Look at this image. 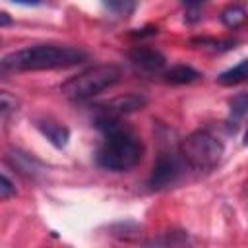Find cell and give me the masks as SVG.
I'll list each match as a JSON object with an SVG mask.
<instances>
[{
  "instance_id": "cell-1",
  "label": "cell",
  "mask_w": 248,
  "mask_h": 248,
  "mask_svg": "<svg viewBox=\"0 0 248 248\" xmlns=\"http://www.w3.org/2000/svg\"><path fill=\"white\" fill-rule=\"evenodd\" d=\"M87 58L85 50L62 45H35L14 50L2 58V70L27 72V70H58L79 64Z\"/></svg>"
},
{
  "instance_id": "cell-2",
  "label": "cell",
  "mask_w": 248,
  "mask_h": 248,
  "mask_svg": "<svg viewBox=\"0 0 248 248\" xmlns=\"http://www.w3.org/2000/svg\"><path fill=\"white\" fill-rule=\"evenodd\" d=\"M143 147L140 140L128 130L126 126H120L108 134H105V140L101 147L97 149V165L105 170L112 172H124L130 170L138 161L141 159Z\"/></svg>"
},
{
  "instance_id": "cell-3",
  "label": "cell",
  "mask_w": 248,
  "mask_h": 248,
  "mask_svg": "<svg viewBox=\"0 0 248 248\" xmlns=\"http://www.w3.org/2000/svg\"><path fill=\"white\" fill-rule=\"evenodd\" d=\"M223 141L209 130H196L180 143V159L194 170H211L223 157Z\"/></svg>"
},
{
  "instance_id": "cell-4",
  "label": "cell",
  "mask_w": 248,
  "mask_h": 248,
  "mask_svg": "<svg viewBox=\"0 0 248 248\" xmlns=\"http://www.w3.org/2000/svg\"><path fill=\"white\" fill-rule=\"evenodd\" d=\"M120 79V70L112 64H99L83 70L81 74L70 78L66 83H62L60 91L64 97L72 101H85L103 89L114 85Z\"/></svg>"
},
{
  "instance_id": "cell-5",
  "label": "cell",
  "mask_w": 248,
  "mask_h": 248,
  "mask_svg": "<svg viewBox=\"0 0 248 248\" xmlns=\"http://www.w3.org/2000/svg\"><path fill=\"white\" fill-rule=\"evenodd\" d=\"M178 176H180V159L169 151H163V153H159V157L153 163L147 184L153 190H159V188H167V186L174 184L178 180Z\"/></svg>"
},
{
  "instance_id": "cell-6",
  "label": "cell",
  "mask_w": 248,
  "mask_h": 248,
  "mask_svg": "<svg viewBox=\"0 0 248 248\" xmlns=\"http://www.w3.org/2000/svg\"><path fill=\"white\" fill-rule=\"evenodd\" d=\"M128 58L136 68L145 72H159L165 68V62H167L165 56L151 46H136L128 52Z\"/></svg>"
},
{
  "instance_id": "cell-7",
  "label": "cell",
  "mask_w": 248,
  "mask_h": 248,
  "mask_svg": "<svg viewBox=\"0 0 248 248\" xmlns=\"http://www.w3.org/2000/svg\"><path fill=\"white\" fill-rule=\"evenodd\" d=\"M37 130H39L54 147H58V149L66 147V143H68V140H70V130H68L64 124H60V122H56V120H50V118L37 120Z\"/></svg>"
},
{
  "instance_id": "cell-8",
  "label": "cell",
  "mask_w": 248,
  "mask_h": 248,
  "mask_svg": "<svg viewBox=\"0 0 248 248\" xmlns=\"http://www.w3.org/2000/svg\"><path fill=\"white\" fill-rule=\"evenodd\" d=\"M145 105V99L141 95H136V93H130V95H124V97H118V99H112L110 103H107L105 110L103 112H110V114H126V112H134L138 108H141Z\"/></svg>"
},
{
  "instance_id": "cell-9",
  "label": "cell",
  "mask_w": 248,
  "mask_h": 248,
  "mask_svg": "<svg viewBox=\"0 0 248 248\" xmlns=\"http://www.w3.org/2000/svg\"><path fill=\"white\" fill-rule=\"evenodd\" d=\"M8 161H12V165L19 170V172H23V174H27V176H35L39 170H41V163L37 161V159H33L31 155H27V153H21V151H10L8 153Z\"/></svg>"
},
{
  "instance_id": "cell-10",
  "label": "cell",
  "mask_w": 248,
  "mask_h": 248,
  "mask_svg": "<svg viewBox=\"0 0 248 248\" xmlns=\"http://www.w3.org/2000/svg\"><path fill=\"white\" fill-rule=\"evenodd\" d=\"M200 78V72L194 70L192 66H186V64H178V66H172L170 70L165 72V79L169 83H176V85H182V83H192Z\"/></svg>"
},
{
  "instance_id": "cell-11",
  "label": "cell",
  "mask_w": 248,
  "mask_h": 248,
  "mask_svg": "<svg viewBox=\"0 0 248 248\" xmlns=\"http://www.w3.org/2000/svg\"><path fill=\"white\" fill-rule=\"evenodd\" d=\"M248 79V58L246 60H240L236 66L221 72L217 76V81L221 85H236V83H242Z\"/></svg>"
},
{
  "instance_id": "cell-12",
  "label": "cell",
  "mask_w": 248,
  "mask_h": 248,
  "mask_svg": "<svg viewBox=\"0 0 248 248\" xmlns=\"http://www.w3.org/2000/svg\"><path fill=\"white\" fill-rule=\"evenodd\" d=\"M221 21L227 25V27H238L244 19H246V8L242 4H231L227 6L223 12H221Z\"/></svg>"
},
{
  "instance_id": "cell-13",
  "label": "cell",
  "mask_w": 248,
  "mask_h": 248,
  "mask_svg": "<svg viewBox=\"0 0 248 248\" xmlns=\"http://www.w3.org/2000/svg\"><path fill=\"white\" fill-rule=\"evenodd\" d=\"M103 6L107 10H110L112 14L126 17V16L134 14V10L138 6V0H103Z\"/></svg>"
},
{
  "instance_id": "cell-14",
  "label": "cell",
  "mask_w": 248,
  "mask_h": 248,
  "mask_svg": "<svg viewBox=\"0 0 248 248\" xmlns=\"http://www.w3.org/2000/svg\"><path fill=\"white\" fill-rule=\"evenodd\" d=\"M229 112L232 118H242L248 114V93H238L229 99Z\"/></svg>"
},
{
  "instance_id": "cell-15",
  "label": "cell",
  "mask_w": 248,
  "mask_h": 248,
  "mask_svg": "<svg viewBox=\"0 0 248 248\" xmlns=\"http://www.w3.org/2000/svg\"><path fill=\"white\" fill-rule=\"evenodd\" d=\"M0 99H2V105H0V110H2V118H8V114H10L12 110H16V105H17V101H16V97H10V95H8V91H2Z\"/></svg>"
},
{
  "instance_id": "cell-16",
  "label": "cell",
  "mask_w": 248,
  "mask_h": 248,
  "mask_svg": "<svg viewBox=\"0 0 248 248\" xmlns=\"http://www.w3.org/2000/svg\"><path fill=\"white\" fill-rule=\"evenodd\" d=\"M12 194H16V186H14V182L8 178V174L2 172V176H0V198H2V200H8Z\"/></svg>"
},
{
  "instance_id": "cell-17",
  "label": "cell",
  "mask_w": 248,
  "mask_h": 248,
  "mask_svg": "<svg viewBox=\"0 0 248 248\" xmlns=\"http://www.w3.org/2000/svg\"><path fill=\"white\" fill-rule=\"evenodd\" d=\"M157 33V27L155 25H147V27H141V29H134L130 35L132 37H149V35H155Z\"/></svg>"
},
{
  "instance_id": "cell-18",
  "label": "cell",
  "mask_w": 248,
  "mask_h": 248,
  "mask_svg": "<svg viewBox=\"0 0 248 248\" xmlns=\"http://www.w3.org/2000/svg\"><path fill=\"white\" fill-rule=\"evenodd\" d=\"M207 0H180L182 6H186L188 10H198L202 4H205Z\"/></svg>"
},
{
  "instance_id": "cell-19",
  "label": "cell",
  "mask_w": 248,
  "mask_h": 248,
  "mask_svg": "<svg viewBox=\"0 0 248 248\" xmlns=\"http://www.w3.org/2000/svg\"><path fill=\"white\" fill-rule=\"evenodd\" d=\"M14 4H21V6H39L43 0H10Z\"/></svg>"
},
{
  "instance_id": "cell-20",
  "label": "cell",
  "mask_w": 248,
  "mask_h": 248,
  "mask_svg": "<svg viewBox=\"0 0 248 248\" xmlns=\"http://www.w3.org/2000/svg\"><path fill=\"white\" fill-rule=\"evenodd\" d=\"M0 17H2V25H8V23H10V17H8V14H6V12H4Z\"/></svg>"
},
{
  "instance_id": "cell-21",
  "label": "cell",
  "mask_w": 248,
  "mask_h": 248,
  "mask_svg": "<svg viewBox=\"0 0 248 248\" xmlns=\"http://www.w3.org/2000/svg\"><path fill=\"white\" fill-rule=\"evenodd\" d=\"M244 145H248V130H246V134H244Z\"/></svg>"
}]
</instances>
